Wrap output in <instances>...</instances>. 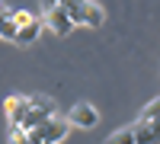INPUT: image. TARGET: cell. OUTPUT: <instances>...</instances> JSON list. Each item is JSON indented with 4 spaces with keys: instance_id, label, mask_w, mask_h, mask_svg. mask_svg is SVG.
<instances>
[{
    "instance_id": "obj_4",
    "label": "cell",
    "mask_w": 160,
    "mask_h": 144,
    "mask_svg": "<svg viewBox=\"0 0 160 144\" xmlns=\"http://www.w3.org/2000/svg\"><path fill=\"white\" fill-rule=\"evenodd\" d=\"M64 119H68L71 128H87V132H90V128L99 125V112H96V106H90V102H77Z\"/></svg>"
},
{
    "instance_id": "obj_9",
    "label": "cell",
    "mask_w": 160,
    "mask_h": 144,
    "mask_svg": "<svg viewBox=\"0 0 160 144\" xmlns=\"http://www.w3.org/2000/svg\"><path fill=\"white\" fill-rule=\"evenodd\" d=\"M13 35H16V26H13V10H10V7H0V38L13 42Z\"/></svg>"
},
{
    "instance_id": "obj_1",
    "label": "cell",
    "mask_w": 160,
    "mask_h": 144,
    "mask_svg": "<svg viewBox=\"0 0 160 144\" xmlns=\"http://www.w3.org/2000/svg\"><path fill=\"white\" fill-rule=\"evenodd\" d=\"M48 7H61L74 26L99 29V26L106 22V10L96 3V0H42V10H48Z\"/></svg>"
},
{
    "instance_id": "obj_6",
    "label": "cell",
    "mask_w": 160,
    "mask_h": 144,
    "mask_svg": "<svg viewBox=\"0 0 160 144\" xmlns=\"http://www.w3.org/2000/svg\"><path fill=\"white\" fill-rule=\"evenodd\" d=\"M38 32H42V16H32V19H26L22 26H16V35H13V42L16 45H32L35 38H38Z\"/></svg>"
},
{
    "instance_id": "obj_3",
    "label": "cell",
    "mask_w": 160,
    "mask_h": 144,
    "mask_svg": "<svg viewBox=\"0 0 160 144\" xmlns=\"http://www.w3.org/2000/svg\"><path fill=\"white\" fill-rule=\"evenodd\" d=\"M29 135V141H42V144H61V141H68L71 135V125L68 119H61V115H51L48 122H42L38 128H32V132H26Z\"/></svg>"
},
{
    "instance_id": "obj_8",
    "label": "cell",
    "mask_w": 160,
    "mask_h": 144,
    "mask_svg": "<svg viewBox=\"0 0 160 144\" xmlns=\"http://www.w3.org/2000/svg\"><path fill=\"white\" fill-rule=\"evenodd\" d=\"M131 135H135V144H157V122H135Z\"/></svg>"
},
{
    "instance_id": "obj_7",
    "label": "cell",
    "mask_w": 160,
    "mask_h": 144,
    "mask_svg": "<svg viewBox=\"0 0 160 144\" xmlns=\"http://www.w3.org/2000/svg\"><path fill=\"white\" fill-rule=\"evenodd\" d=\"M26 109H29V96H7L3 99V112H7V119H10V125H19L22 122V115H26Z\"/></svg>"
},
{
    "instance_id": "obj_14",
    "label": "cell",
    "mask_w": 160,
    "mask_h": 144,
    "mask_svg": "<svg viewBox=\"0 0 160 144\" xmlns=\"http://www.w3.org/2000/svg\"><path fill=\"white\" fill-rule=\"evenodd\" d=\"M0 7H3V3H0Z\"/></svg>"
},
{
    "instance_id": "obj_11",
    "label": "cell",
    "mask_w": 160,
    "mask_h": 144,
    "mask_svg": "<svg viewBox=\"0 0 160 144\" xmlns=\"http://www.w3.org/2000/svg\"><path fill=\"white\" fill-rule=\"evenodd\" d=\"M157 109H160V102H157V99H151L148 106L141 109V115H138V122H157Z\"/></svg>"
},
{
    "instance_id": "obj_13",
    "label": "cell",
    "mask_w": 160,
    "mask_h": 144,
    "mask_svg": "<svg viewBox=\"0 0 160 144\" xmlns=\"http://www.w3.org/2000/svg\"><path fill=\"white\" fill-rule=\"evenodd\" d=\"M29 144H42V141H29Z\"/></svg>"
},
{
    "instance_id": "obj_12",
    "label": "cell",
    "mask_w": 160,
    "mask_h": 144,
    "mask_svg": "<svg viewBox=\"0 0 160 144\" xmlns=\"http://www.w3.org/2000/svg\"><path fill=\"white\" fill-rule=\"evenodd\" d=\"M7 144H29V135L22 132L19 125H10V135H7Z\"/></svg>"
},
{
    "instance_id": "obj_10",
    "label": "cell",
    "mask_w": 160,
    "mask_h": 144,
    "mask_svg": "<svg viewBox=\"0 0 160 144\" xmlns=\"http://www.w3.org/2000/svg\"><path fill=\"white\" fill-rule=\"evenodd\" d=\"M102 144H135V135H131V125H128V128H118V132H112V135L106 138Z\"/></svg>"
},
{
    "instance_id": "obj_5",
    "label": "cell",
    "mask_w": 160,
    "mask_h": 144,
    "mask_svg": "<svg viewBox=\"0 0 160 144\" xmlns=\"http://www.w3.org/2000/svg\"><path fill=\"white\" fill-rule=\"evenodd\" d=\"M42 26H48V29L55 32L58 38L71 35V29H74V22L68 19V13H64L61 7H48V10H42Z\"/></svg>"
},
{
    "instance_id": "obj_2",
    "label": "cell",
    "mask_w": 160,
    "mask_h": 144,
    "mask_svg": "<svg viewBox=\"0 0 160 144\" xmlns=\"http://www.w3.org/2000/svg\"><path fill=\"white\" fill-rule=\"evenodd\" d=\"M51 115H58V106L51 96H29V109H26L19 128L22 132H32V128H38L42 122H48Z\"/></svg>"
}]
</instances>
